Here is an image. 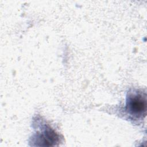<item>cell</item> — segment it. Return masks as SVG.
Returning <instances> with one entry per match:
<instances>
[{"label": "cell", "mask_w": 147, "mask_h": 147, "mask_svg": "<svg viewBox=\"0 0 147 147\" xmlns=\"http://www.w3.org/2000/svg\"><path fill=\"white\" fill-rule=\"evenodd\" d=\"M126 110L132 115H145L146 111V95L139 92L131 93L127 96Z\"/></svg>", "instance_id": "6da1fadb"}, {"label": "cell", "mask_w": 147, "mask_h": 147, "mask_svg": "<svg viewBox=\"0 0 147 147\" xmlns=\"http://www.w3.org/2000/svg\"><path fill=\"white\" fill-rule=\"evenodd\" d=\"M41 141L44 143V145L50 146L53 145L59 140L58 135L50 127H46L40 136Z\"/></svg>", "instance_id": "7a4b0ae2"}]
</instances>
